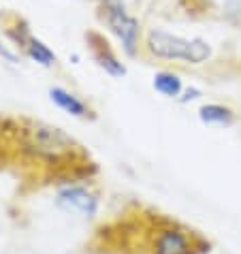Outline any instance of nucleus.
Returning <instances> with one entry per match:
<instances>
[{
  "label": "nucleus",
  "instance_id": "f257e3e1",
  "mask_svg": "<svg viewBox=\"0 0 241 254\" xmlns=\"http://www.w3.org/2000/svg\"><path fill=\"white\" fill-rule=\"evenodd\" d=\"M203 231L141 201H128L96 224L83 244L86 254H209Z\"/></svg>",
  "mask_w": 241,
  "mask_h": 254
},
{
  "label": "nucleus",
  "instance_id": "f03ea898",
  "mask_svg": "<svg viewBox=\"0 0 241 254\" xmlns=\"http://www.w3.org/2000/svg\"><path fill=\"white\" fill-rule=\"evenodd\" d=\"M6 135L15 145L11 154L22 160L24 175L34 188H60L77 182H94L98 162L75 137L43 120H6Z\"/></svg>",
  "mask_w": 241,
  "mask_h": 254
},
{
  "label": "nucleus",
  "instance_id": "7ed1b4c3",
  "mask_svg": "<svg viewBox=\"0 0 241 254\" xmlns=\"http://www.w3.org/2000/svg\"><path fill=\"white\" fill-rule=\"evenodd\" d=\"M141 54L154 60L177 62V64L201 66L211 60L214 49L209 41L201 37H181V34L167 32L162 28H150L141 43Z\"/></svg>",
  "mask_w": 241,
  "mask_h": 254
},
{
  "label": "nucleus",
  "instance_id": "20e7f679",
  "mask_svg": "<svg viewBox=\"0 0 241 254\" xmlns=\"http://www.w3.org/2000/svg\"><path fill=\"white\" fill-rule=\"evenodd\" d=\"M98 17L109 28V32L120 41L122 52L128 58L141 56V43H143V28L141 22L126 9L124 0H101L96 2Z\"/></svg>",
  "mask_w": 241,
  "mask_h": 254
},
{
  "label": "nucleus",
  "instance_id": "39448f33",
  "mask_svg": "<svg viewBox=\"0 0 241 254\" xmlns=\"http://www.w3.org/2000/svg\"><path fill=\"white\" fill-rule=\"evenodd\" d=\"M56 207L75 214L79 218H94L101 207V196L94 192L92 182H77V184H64L56 188Z\"/></svg>",
  "mask_w": 241,
  "mask_h": 254
},
{
  "label": "nucleus",
  "instance_id": "423d86ee",
  "mask_svg": "<svg viewBox=\"0 0 241 254\" xmlns=\"http://www.w3.org/2000/svg\"><path fill=\"white\" fill-rule=\"evenodd\" d=\"M86 43H88L92 60H94L96 64L101 66L107 75L120 79V77H124L126 73H128L126 64H124L122 60H120V56L116 54V49H113V45L109 43V39L105 37L103 32H98V30H88V32H86Z\"/></svg>",
  "mask_w": 241,
  "mask_h": 254
},
{
  "label": "nucleus",
  "instance_id": "0eeeda50",
  "mask_svg": "<svg viewBox=\"0 0 241 254\" xmlns=\"http://www.w3.org/2000/svg\"><path fill=\"white\" fill-rule=\"evenodd\" d=\"M49 101H52L58 109L64 111V114L73 116L77 120H96L94 109H92L83 98H79L75 92H70V90L62 88V86L49 88Z\"/></svg>",
  "mask_w": 241,
  "mask_h": 254
},
{
  "label": "nucleus",
  "instance_id": "6e6552de",
  "mask_svg": "<svg viewBox=\"0 0 241 254\" xmlns=\"http://www.w3.org/2000/svg\"><path fill=\"white\" fill-rule=\"evenodd\" d=\"M198 120L207 126H224V128H229V126L237 122V114L229 105L205 103V105H201V109H198Z\"/></svg>",
  "mask_w": 241,
  "mask_h": 254
},
{
  "label": "nucleus",
  "instance_id": "1a4fd4ad",
  "mask_svg": "<svg viewBox=\"0 0 241 254\" xmlns=\"http://www.w3.org/2000/svg\"><path fill=\"white\" fill-rule=\"evenodd\" d=\"M154 90L167 98H180V94L183 92V81L181 77L173 73V70H158L154 75V81H152Z\"/></svg>",
  "mask_w": 241,
  "mask_h": 254
},
{
  "label": "nucleus",
  "instance_id": "9d476101",
  "mask_svg": "<svg viewBox=\"0 0 241 254\" xmlns=\"http://www.w3.org/2000/svg\"><path fill=\"white\" fill-rule=\"evenodd\" d=\"M24 54H26L32 62H37L39 66H45V68L54 66L56 62H58V56L54 54V49H49V45L45 43V41L37 39L34 34H32V39L26 43Z\"/></svg>",
  "mask_w": 241,
  "mask_h": 254
},
{
  "label": "nucleus",
  "instance_id": "9b49d317",
  "mask_svg": "<svg viewBox=\"0 0 241 254\" xmlns=\"http://www.w3.org/2000/svg\"><path fill=\"white\" fill-rule=\"evenodd\" d=\"M4 34L9 37V41L15 47H19L24 52L26 43L32 39V32H30V26H28V22L24 17L19 15H11V22L4 24Z\"/></svg>",
  "mask_w": 241,
  "mask_h": 254
},
{
  "label": "nucleus",
  "instance_id": "f8f14e48",
  "mask_svg": "<svg viewBox=\"0 0 241 254\" xmlns=\"http://www.w3.org/2000/svg\"><path fill=\"white\" fill-rule=\"evenodd\" d=\"M201 96V90H196V88H183V92L180 94V98L177 101L180 103H190V101H194V98Z\"/></svg>",
  "mask_w": 241,
  "mask_h": 254
},
{
  "label": "nucleus",
  "instance_id": "ddd939ff",
  "mask_svg": "<svg viewBox=\"0 0 241 254\" xmlns=\"http://www.w3.org/2000/svg\"><path fill=\"white\" fill-rule=\"evenodd\" d=\"M0 58H4V60H9L11 64H15V62H19V58H17V54H13L9 47L6 45H2V41H0Z\"/></svg>",
  "mask_w": 241,
  "mask_h": 254
},
{
  "label": "nucleus",
  "instance_id": "4468645a",
  "mask_svg": "<svg viewBox=\"0 0 241 254\" xmlns=\"http://www.w3.org/2000/svg\"><path fill=\"white\" fill-rule=\"evenodd\" d=\"M86 2H101V0H86Z\"/></svg>",
  "mask_w": 241,
  "mask_h": 254
}]
</instances>
